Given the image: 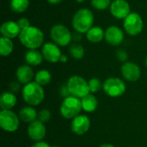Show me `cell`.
<instances>
[{
    "label": "cell",
    "instance_id": "cell-1",
    "mask_svg": "<svg viewBox=\"0 0 147 147\" xmlns=\"http://www.w3.org/2000/svg\"><path fill=\"white\" fill-rule=\"evenodd\" d=\"M18 39L27 49H38L44 45L45 36L40 28L31 25L21 31Z\"/></svg>",
    "mask_w": 147,
    "mask_h": 147
},
{
    "label": "cell",
    "instance_id": "cell-2",
    "mask_svg": "<svg viewBox=\"0 0 147 147\" xmlns=\"http://www.w3.org/2000/svg\"><path fill=\"white\" fill-rule=\"evenodd\" d=\"M94 22L95 16L92 10L88 8H81L73 15L71 19V26L75 32L84 34L94 26Z\"/></svg>",
    "mask_w": 147,
    "mask_h": 147
},
{
    "label": "cell",
    "instance_id": "cell-3",
    "mask_svg": "<svg viewBox=\"0 0 147 147\" xmlns=\"http://www.w3.org/2000/svg\"><path fill=\"white\" fill-rule=\"evenodd\" d=\"M22 96L23 101L29 106L40 105L45 98V91L43 86L35 81H32L25 84L22 89Z\"/></svg>",
    "mask_w": 147,
    "mask_h": 147
},
{
    "label": "cell",
    "instance_id": "cell-4",
    "mask_svg": "<svg viewBox=\"0 0 147 147\" xmlns=\"http://www.w3.org/2000/svg\"><path fill=\"white\" fill-rule=\"evenodd\" d=\"M82 110L83 107L81 99L72 96L64 98L59 108L60 115L67 120H72L78 115H81L80 113Z\"/></svg>",
    "mask_w": 147,
    "mask_h": 147
},
{
    "label": "cell",
    "instance_id": "cell-5",
    "mask_svg": "<svg viewBox=\"0 0 147 147\" xmlns=\"http://www.w3.org/2000/svg\"><path fill=\"white\" fill-rule=\"evenodd\" d=\"M50 38L59 47H64L69 46L72 41V33L65 25L58 23L51 28Z\"/></svg>",
    "mask_w": 147,
    "mask_h": 147
},
{
    "label": "cell",
    "instance_id": "cell-6",
    "mask_svg": "<svg viewBox=\"0 0 147 147\" xmlns=\"http://www.w3.org/2000/svg\"><path fill=\"white\" fill-rule=\"evenodd\" d=\"M66 84L71 93V96H72L81 99L90 93L88 81H86L81 76L78 75L71 76L68 79Z\"/></svg>",
    "mask_w": 147,
    "mask_h": 147
},
{
    "label": "cell",
    "instance_id": "cell-7",
    "mask_svg": "<svg viewBox=\"0 0 147 147\" xmlns=\"http://www.w3.org/2000/svg\"><path fill=\"white\" fill-rule=\"evenodd\" d=\"M123 28L130 36L139 35L144 29V22L141 16L137 12H131L123 20Z\"/></svg>",
    "mask_w": 147,
    "mask_h": 147
},
{
    "label": "cell",
    "instance_id": "cell-8",
    "mask_svg": "<svg viewBox=\"0 0 147 147\" xmlns=\"http://www.w3.org/2000/svg\"><path fill=\"white\" fill-rule=\"evenodd\" d=\"M103 91L106 95L110 97H119L121 96L127 90L125 82L116 77H111L107 78L102 85Z\"/></svg>",
    "mask_w": 147,
    "mask_h": 147
},
{
    "label": "cell",
    "instance_id": "cell-9",
    "mask_svg": "<svg viewBox=\"0 0 147 147\" xmlns=\"http://www.w3.org/2000/svg\"><path fill=\"white\" fill-rule=\"evenodd\" d=\"M20 118L12 110H1L0 112V127L8 133L16 132L20 126Z\"/></svg>",
    "mask_w": 147,
    "mask_h": 147
},
{
    "label": "cell",
    "instance_id": "cell-10",
    "mask_svg": "<svg viewBox=\"0 0 147 147\" xmlns=\"http://www.w3.org/2000/svg\"><path fill=\"white\" fill-rule=\"evenodd\" d=\"M110 14L118 20H124L132 11L127 0H113L109 7Z\"/></svg>",
    "mask_w": 147,
    "mask_h": 147
},
{
    "label": "cell",
    "instance_id": "cell-11",
    "mask_svg": "<svg viewBox=\"0 0 147 147\" xmlns=\"http://www.w3.org/2000/svg\"><path fill=\"white\" fill-rule=\"evenodd\" d=\"M41 53L45 60L53 64L59 62L60 57L63 54L61 53L60 47L53 41L44 43V45L41 47Z\"/></svg>",
    "mask_w": 147,
    "mask_h": 147
},
{
    "label": "cell",
    "instance_id": "cell-12",
    "mask_svg": "<svg viewBox=\"0 0 147 147\" xmlns=\"http://www.w3.org/2000/svg\"><path fill=\"white\" fill-rule=\"evenodd\" d=\"M121 72L125 80L128 82H137L141 77L140 67L134 62L127 61L123 63L121 68Z\"/></svg>",
    "mask_w": 147,
    "mask_h": 147
},
{
    "label": "cell",
    "instance_id": "cell-13",
    "mask_svg": "<svg viewBox=\"0 0 147 147\" xmlns=\"http://www.w3.org/2000/svg\"><path fill=\"white\" fill-rule=\"evenodd\" d=\"M124 32L123 30L116 26V25H111L109 26L105 29V37L104 40L106 42L113 47L120 46L123 40H124Z\"/></svg>",
    "mask_w": 147,
    "mask_h": 147
},
{
    "label": "cell",
    "instance_id": "cell-14",
    "mask_svg": "<svg viewBox=\"0 0 147 147\" xmlns=\"http://www.w3.org/2000/svg\"><path fill=\"white\" fill-rule=\"evenodd\" d=\"M27 133L28 137L34 142L42 141L47 134V128L45 123L41 122L39 120H35L34 121L28 124Z\"/></svg>",
    "mask_w": 147,
    "mask_h": 147
},
{
    "label": "cell",
    "instance_id": "cell-15",
    "mask_svg": "<svg viewBox=\"0 0 147 147\" xmlns=\"http://www.w3.org/2000/svg\"><path fill=\"white\" fill-rule=\"evenodd\" d=\"M90 120L85 115H79L71 121V127L73 134L76 135H84L90 128Z\"/></svg>",
    "mask_w": 147,
    "mask_h": 147
},
{
    "label": "cell",
    "instance_id": "cell-16",
    "mask_svg": "<svg viewBox=\"0 0 147 147\" xmlns=\"http://www.w3.org/2000/svg\"><path fill=\"white\" fill-rule=\"evenodd\" d=\"M22 29L19 27L17 22L9 20L4 22L1 27H0V34L1 36L9 38V39H15L16 37H19V34L21 33Z\"/></svg>",
    "mask_w": 147,
    "mask_h": 147
},
{
    "label": "cell",
    "instance_id": "cell-17",
    "mask_svg": "<svg viewBox=\"0 0 147 147\" xmlns=\"http://www.w3.org/2000/svg\"><path fill=\"white\" fill-rule=\"evenodd\" d=\"M16 77L17 81L21 84L25 85L32 82V79L34 77V73L32 66L27 64L20 65L16 71Z\"/></svg>",
    "mask_w": 147,
    "mask_h": 147
},
{
    "label": "cell",
    "instance_id": "cell-18",
    "mask_svg": "<svg viewBox=\"0 0 147 147\" xmlns=\"http://www.w3.org/2000/svg\"><path fill=\"white\" fill-rule=\"evenodd\" d=\"M44 58L41 52L38 51V49H28V51L24 54V60L27 65L30 66H38L40 65Z\"/></svg>",
    "mask_w": 147,
    "mask_h": 147
},
{
    "label": "cell",
    "instance_id": "cell-19",
    "mask_svg": "<svg viewBox=\"0 0 147 147\" xmlns=\"http://www.w3.org/2000/svg\"><path fill=\"white\" fill-rule=\"evenodd\" d=\"M85 37L88 41L91 43H100L103 40L105 37V30L100 26L94 25L86 34Z\"/></svg>",
    "mask_w": 147,
    "mask_h": 147
},
{
    "label": "cell",
    "instance_id": "cell-20",
    "mask_svg": "<svg viewBox=\"0 0 147 147\" xmlns=\"http://www.w3.org/2000/svg\"><path fill=\"white\" fill-rule=\"evenodd\" d=\"M17 99L14 93L4 91L0 96V108L2 110H11L16 104Z\"/></svg>",
    "mask_w": 147,
    "mask_h": 147
},
{
    "label": "cell",
    "instance_id": "cell-21",
    "mask_svg": "<svg viewBox=\"0 0 147 147\" xmlns=\"http://www.w3.org/2000/svg\"><path fill=\"white\" fill-rule=\"evenodd\" d=\"M18 115L22 121L30 124L31 122L37 120L38 112L32 106H25L19 110Z\"/></svg>",
    "mask_w": 147,
    "mask_h": 147
},
{
    "label": "cell",
    "instance_id": "cell-22",
    "mask_svg": "<svg viewBox=\"0 0 147 147\" xmlns=\"http://www.w3.org/2000/svg\"><path fill=\"white\" fill-rule=\"evenodd\" d=\"M83 110L87 113H93L98 106V102L96 97L93 94H88L87 96L81 98Z\"/></svg>",
    "mask_w": 147,
    "mask_h": 147
},
{
    "label": "cell",
    "instance_id": "cell-23",
    "mask_svg": "<svg viewBox=\"0 0 147 147\" xmlns=\"http://www.w3.org/2000/svg\"><path fill=\"white\" fill-rule=\"evenodd\" d=\"M14 51V42L11 39L1 36L0 38V55L2 57L9 56Z\"/></svg>",
    "mask_w": 147,
    "mask_h": 147
},
{
    "label": "cell",
    "instance_id": "cell-24",
    "mask_svg": "<svg viewBox=\"0 0 147 147\" xmlns=\"http://www.w3.org/2000/svg\"><path fill=\"white\" fill-rule=\"evenodd\" d=\"M34 81L41 86L48 85L52 81V74L48 70L41 69L35 73Z\"/></svg>",
    "mask_w": 147,
    "mask_h": 147
},
{
    "label": "cell",
    "instance_id": "cell-25",
    "mask_svg": "<svg viewBox=\"0 0 147 147\" xmlns=\"http://www.w3.org/2000/svg\"><path fill=\"white\" fill-rule=\"evenodd\" d=\"M9 7L10 9L16 14L23 13L28 10L29 7V0H10Z\"/></svg>",
    "mask_w": 147,
    "mask_h": 147
},
{
    "label": "cell",
    "instance_id": "cell-26",
    "mask_svg": "<svg viewBox=\"0 0 147 147\" xmlns=\"http://www.w3.org/2000/svg\"><path fill=\"white\" fill-rule=\"evenodd\" d=\"M69 53L70 55L77 60L82 59L84 57L85 54V50L84 48V47L78 43H75L72 44L70 48H69Z\"/></svg>",
    "mask_w": 147,
    "mask_h": 147
},
{
    "label": "cell",
    "instance_id": "cell-27",
    "mask_svg": "<svg viewBox=\"0 0 147 147\" xmlns=\"http://www.w3.org/2000/svg\"><path fill=\"white\" fill-rule=\"evenodd\" d=\"M112 0H90L91 6L96 10H105L109 9Z\"/></svg>",
    "mask_w": 147,
    "mask_h": 147
},
{
    "label": "cell",
    "instance_id": "cell-28",
    "mask_svg": "<svg viewBox=\"0 0 147 147\" xmlns=\"http://www.w3.org/2000/svg\"><path fill=\"white\" fill-rule=\"evenodd\" d=\"M89 84V88H90V91L93 94L98 92L102 88L103 84L101 82V80L97 78H92L88 81Z\"/></svg>",
    "mask_w": 147,
    "mask_h": 147
},
{
    "label": "cell",
    "instance_id": "cell-29",
    "mask_svg": "<svg viewBox=\"0 0 147 147\" xmlns=\"http://www.w3.org/2000/svg\"><path fill=\"white\" fill-rule=\"evenodd\" d=\"M51 117H52V114H51L50 110H48L47 109H43L38 112L37 120L40 121L43 123H47L51 120Z\"/></svg>",
    "mask_w": 147,
    "mask_h": 147
},
{
    "label": "cell",
    "instance_id": "cell-30",
    "mask_svg": "<svg viewBox=\"0 0 147 147\" xmlns=\"http://www.w3.org/2000/svg\"><path fill=\"white\" fill-rule=\"evenodd\" d=\"M115 55H116V58L118 59V60L122 63L127 62L128 59V53L125 49H118L115 53Z\"/></svg>",
    "mask_w": 147,
    "mask_h": 147
},
{
    "label": "cell",
    "instance_id": "cell-31",
    "mask_svg": "<svg viewBox=\"0 0 147 147\" xmlns=\"http://www.w3.org/2000/svg\"><path fill=\"white\" fill-rule=\"evenodd\" d=\"M17 23H18V25H19V27L21 28L22 30L24 29V28H27L29 26H31L30 25V22H29V20L27 17H21V18H19L18 21H17Z\"/></svg>",
    "mask_w": 147,
    "mask_h": 147
},
{
    "label": "cell",
    "instance_id": "cell-32",
    "mask_svg": "<svg viewBox=\"0 0 147 147\" xmlns=\"http://www.w3.org/2000/svg\"><path fill=\"white\" fill-rule=\"evenodd\" d=\"M59 95L60 96L64 97V98H66L68 96H71V93L69 91V89L67 87V84H63L60 88H59Z\"/></svg>",
    "mask_w": 147,
    "mask_h": 147
},
{
    "label": "cell",
    "instance_id": "cell-33",
    "mask_svg": "<svg viewBox=\"0 0 147 147\" xmlns=\"http://www.w3.org/2000/svg\"><path fill=\"white\" fill-rule=\"evenodd\" d=\"M21 90V84L17 81V82H11L9 84V90L12 93H17L19 90Z\"/></svg>",
    "mask_w": 147,
    "mask_h": 147
},
{
    "label": "cell",
    "instance_id": "cell-34",
    "mask_svg": "<svg viewBox=\"0 0 147 147\" xmlns=\"http://www.w3.org/2000/svg\"><path fill=\"white\" fill-rule=\"evenodd\" d=\"M31 147H52L48 143L45 141H39V142H34V145H32Z\"/></svg>",
    "mask_w": 147,
    "mask_h": 147
},
{
    "label": "cell",
    "instance_id": "cell-35",
    "mask_svg": "<svg viewBox=\"0 0 147 147\" xmlns=\"http://www.w3.org/2000/svg\"><path fill=\"white\" fill-rule=\"evenodd\" d=\"M82 39V34L75 32L74 34H72V40H76V41H80V40Z\"/></svg>",
    "mask_w": 147,
    "mask_h": 147
},
{
    "label": "cell",
    "instance_id": "cell-36",
    "mask_svg": "<svg viewBox=\"0 0 147 147\" xmlns=\"http://www.w3.org/2000/svg\"><path fill=\"white\" fill-rule=\"evenodd\" d=\"M68 61V56L66 54H62L59 59V62L61 63H66Z\"/></svg>",
    "mask_w": 147,
    "mask_h": 147
},
{
    "label": "cell",
    "instance_id": "cell-37",
    "mask_svg": "<svg viewBox=\"0 0 147 147\" xmlns=\"http://www.w3.org/2000/svg\"><path fill=\"white\" fill-rule=\"evenodd\" d=\"M63 0H47V3H51V4H59L62 2Z\"/></svg>",
    "mask_w": 147,
    "mask_h": 147
},
{
    "label": "cell",
    "instance_id": "cell-38",
    "mask_svg": "<svg viewBox=\"0 0 147 147\" xmlns=\"http://www.w3.org/2000/svg\"><path fill=\"white\" fill-rule=\"evenodd\" d=\"M99 147H115L114 145L112 144H109V143H105V144H102Z\"/></svg>",
    "mask_w": 147,
    "mask_h": 147
},
{
    "label": "cell",
    "instance_id": "cell-39",
    "mask_svg": "<svg viewBox=\"0 0 147 147\" xmlns=\"http://www.w3.org/2000/svg\"><path fill=\"white\" fill-rule=\"evenodd\" d=\"M75 1H76L77 3H84L85 0H75Z\"/></svg>",
    "mask_w": 147,
    "mask_h": 147
},
{
    "label": "cell",
    "instance_id": "cell-40",
    "mask_svg": "<svg viewBox=\"0 0 147 147\" xmlns=\"http://www.w3.org/2000/svg\"><path fill=\"white\" fill-rule=\"evenodd\" d=\"M145 65H146V67L147 68V56L146 57V59H145Z\"/></svg>",
    "mask_w": 147,
    "mask_h": 147
},
{
    "label": "cell",
    "instance_id": "cell-41",
    "mask_svg": "<svg viewBox=\"0 0 147 147\" xmlns=\"http://www.w3.org/2000/svg\"><path fill=\"white\" fill-rule=\"evenodd\" d=\"M52 147H61V146H53Z\"/></svg>",
    "mask_w": 147,
    "mask_h": 147
}]
</instances>
